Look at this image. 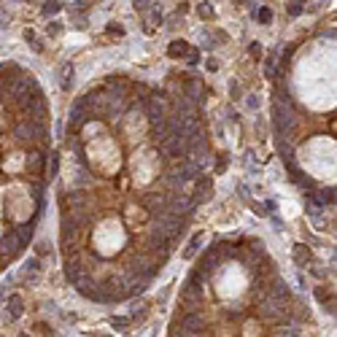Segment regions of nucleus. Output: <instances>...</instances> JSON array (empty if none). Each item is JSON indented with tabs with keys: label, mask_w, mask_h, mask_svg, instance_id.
I'll list each match as a JSON object with an SVG mask.
<instances>
[{
	"label": "nucleus",
	"mask_w": 337,
	"mask_h": 337,
	"mask_svg": "<svg viewBox=\"0 0 337 337\" xmlns=\"http://www.w3.org/2000/svg\"><path fill=\"white\" fill-rule=\"evenodd\" d=\"M210 194H213V184H210V178H205V176L200 173L197 178H194V194H192V200L200 205L202 200L210 197Z\"/></svg>",
	"instance_id": "4"
},
{
	"label": "nucleus",
	"mask_w": 337,
	"mask_h": 337,
	"mask_svg": "<svg viewBox=\"0 0 337 337\" xmlns=\"http://www.w3.org/2000/svg\"><path fill=\"white\" fill-rule=\"evenodd\" d=\"M294 262L297 264H310V251H308V246H294Z\"/></svg>",
	"instance_id": "13"
},
{
	"label": "nucleus",
	"mask_w": 337,
	"mask_h": 337,
	"mask_svg": "<svg viewBox=\"0 0 337 337\" xmlns=\"http://www.w3.org/2000/svg\"><path fill=\"white\" fill-rule=\"evenodd\" d=\"M151 22H154V25H159V22H162V11H154L151 14Z\"/></svg>",
	"instance_id": "31"
},
{
	"label": "nucleus",
	"mask_w": 337,
	"mask_h": 337,
	"mask_svg": "<svg viewBox=\"0 0 337 337\" xmlns=\"http://www.w3.org/2000/svg\"><path fill=\"white\" fill-rule=\"evenodd\" d=\"M208 70H218V62L216 60H208Z\"/></svg>",
	"instance_id": "34"
},
{
	"label": "nucleus",
	"mask_w": 337,
	"mask_h": 337,
	"mask_svg": "<svg viewBox=\"0 0 337 337\" xmlns=\"http://www.w3.org/2000/svg\"><path fill=\"white\" fill-rule=\"evenodd\" d=\"M146 6H148V0H135V9H140V11H143Z\"/></svg>",
	"instance_id": "33"
},
{
	"label": "nucleus",
	"mask_w": 337,
	"mask_h": 337,
	"mask_svg": "<svg viewBox=\"0 0 337 337\" xmlns=\"http://www.w3.org/2000/svg\"><path fill=\"white\" fill-rule=\"evenodd\" d=\"M60 9H62L60 0H46L43 3V17H54V14H60Z\"/></svg>",
	"instance_id": "15"
},
{
	"label": "nucleus",
	"mask_w": 337,
	"mask_h": 337,
	"mask_svg": "<svg viewBox=\"0 0 337 337\" xmlns=\"http://www.w3.org/2000/svg\"><path fill=\"white\" fill-rule=\"evenodd\" d=\"M235 3H246V0H235Z\"/></svg>",
	"instance_id": "35"
},
{
	"label": "nucleus",
	"mask_w": 337,
	"mask_h": 337,
	"mask_svg": "<svg viewBox=\"0 0 337 337\" xmlns=\"http://www.w3.org/2000/svg\"><path fill=\"white\" fill-rule=\"evenodd\" d=\"M14 232H17V238H19V240L27 246V243L33 240V235H35V218H30V221H22V224H17V227H14Z\"/></svg>",
	"instance_id": "7"
},
{
	"label": "nucleus",
	"mask_w": 337,
	"mask_h": 337,
	"mask_svg": "<svg viewBox=\"0 0 337 337\" xmlns=\"http://www.w3.org/2000/svg\"><path fill=\"white\" fill-rule=\"evenodd\" d=\"M184 89H186V97L194 100V103H197V100H202V84H200V81H194V78H192V81L184 84Z\"/></svg>",
	"instance_id": "11"
},
{
	"label": "nucleus",
	"mask_w": 337,
	"mask_h": 337,
	"mask_svg": "<svg viewBox=\"0 0 337 337\" xmlns=\"http://www.w3.org/2000/svg\"><path fill=\"white\" fill-rule=\"evenodd\" d=\"M127 324H132L130 316H127V318H124V316H114V318H111V326H114V329H124Z\"/></svg>",
	"instance_id": "20"
},
{
	"label": "nucleus",
	"mask_w": 337,
	"mask_h": 337,
	"mask_svg": "<svg viewBox=\"0 0 337 337\" xmlns=\"http://www.w3.org/2000/svg\"><path fill=\"white\" fill-rule=\"evenodd\" d=\"M246 103H248V108H251V111H256V108H259V97H256V95H248V100H246Z\"/></svg>",
	"instance_id": "26"
},
{
	"label": "nucleus",
	"mask_w": 337,
	"mask_h": 337,
	"mask_svg": "<svg viewBox=\"0 0 337 337\" xmlns=\"http://www.w3.org/2000/svg\"><path fill=\"white\" fill-rule=\"evenodd\" d=\"M310 272H313V275H316V278H326V272L321 270V267H310Z\"/></svg>",
	"instance_id": "30"
},
{
	"label": "nucleus",
	"mask_w": 337,
	"mask_h": 337,
	"mask_svg": "<svg viewBox=\"0 0 337 337\" xmlns=\"http://www.w3.org/2000/svg\"><path fill=\"white\" fill-rule=\"evenodd\" d=\"M14 138L19 140V143H27L30 138H33V132H30V119L27 122H19V124H14Z\"/></svg>",
	"instance_id": "10"
},
{
	"label": "nucleus",
	"mask_w": 337,
	"mask_h": 337,
	"mask_svg": "<svg viewBox=\"0 0 337 337\" xmlns=\"http://www.w3.org/2000/svg\"><path fill=\"white\" fill-rule=\"evenodd\" d=\"M316 194V205L318 208H326V205H334V186H324V189L313 192Z\"/></svg>",
	"instance_id": "9"
},
{
	"label": "nucleus",
	"mask_w": 337,
	"mask_h": 337,
	"mask_svg": "<svg viewBox=\"0 0 337 337\" xmlns=\"http://www.w3.org/2000/svg\"><path fill=\"white\" fill-rule=\"evenodd\" d=\"M218 264H221V256H218V251H216V246H210L205 254H202V259H200V264H197V270L200 272H205V275H210Z\"/></svg>",
	"instance_id": "5"
},
{
	"label": "nucleus",
	"mask_w": 337,
	"mask_h": 337,
	"mask_svg": "<svg viewBox=\"0 0 337 337\" xmlns=\"http://www.w3.org/2000/svg\"><path fill=\"white\" fill-rule=\"evenodd\" d=\"M197 11H200V17H202V19H213V17H216L213 9H210V3H200V6H197Z\"/></svg>",
	"instance_id": "19"
},
{
	"label": "nucleus",
	"mask_w": 337,
	"mask_h": 337,
	"mask_svg": "<svg viewBox=\"0 0 337 337\" xmlns=\"http://www.w3.org/2000/svg\"><path fill=\"white\" fill-rule=\"evenodd\" d=\"M227 164H230V154H218L216 156V173H221V170H227Z\"/></svg>",
	"instance_id": "18"
},
{
	"label": "nucleus",
	"mask_w": 337,
	"mask_h": 337,
	"mask_svg": "<svg viewBox=\"0 0 337 337\" xmlns=\"http://www.w3.org/2000/svg\"><path fill=\"white\" fill-rule=\"evenodd\" d=\"M232 97H240V87H238V81H232Z\"/></svg>",
	"instance_id": "32"
},
{
	"label": "nucleus",
	"mask_w": 337,
	"mask_h": 337,
	"mask_svg": "<svg viewBox=\"0 0 337 337\" xmlns=\"http://www.w3.org/2000/svg\"><path fill=\"white\" fill-rule=\"evenodd\" d=\"M43 167H46V156H43L41 148H35V151L30 154L27 170H30V173H35V176H41V173H43Z\"/></svg>",
	"instance_id": "8"
},
{
	"label": "nucleus",
	"mask_w": 337,
	"mask_h": 337,
	"mask_svg": "<svg viewBox=\"0 0 337 337\" xmlns=\"http://www.w3.org/2000/svg\"><path fill=\"white\" fill-rule=\"evenodd\" d=\"M25 251V243H22L17 238V232H6L3 235V240H0V264H6V262H14L17 256Z\"/></svg>",
	"instance_id": "1"
},
{
	"label": "nucleus",
	"mask_w": 337,
	"mask_h": 337,
	"mask_svg": "<svg viewBox=\"0 0 337 337\" xmlns=\"http://www.w3.org/2000/svg\"><path fill=\"white\" fill-rule=\"evenodd\" d=\"M186 60H189V65H197V62H200V54L192 51V54H186Z\"/></svg>",
	"instance_id": "29"
},
{
	"label": "nucleus",
	"mask_w": 337,
	"mask_h": 337,
	"mask_svg": "<svg viewBox=\"0 0 337 337\" xmlns=\"http://www.w3.org/2000/svg\"><path fill=\"white\" fill-rule=\"evenodd\" d=\"M302 6H305V0H289V3H286L289 17H300V14H302Z\"/></svg>",
	"instance_id": "16"
},
{
	"label": "nucleus",
	"mask_w": 337,
	"mask_h": 337,
	"mask_svg": "<svg viewBox=\"0 0 337 337\" xmlns=\"http://www.w3.org/2000/svg\"><path fill=\"white\" fill-rule=\"evenodd\" d=\"M22 313H25V302H22V297L11 294L9 297V305H6V318L17 321V318H22Z\"/></svg>",
	"instance_id": "6"
},
{
	"label": "nucleus",
	"mask_w": 337,
	"mask_h": 337,
	"mask_svg": "<svg viewBox=\"0 0 337 337\" xmlns=\"http://www.w3.org/2000/svg\"><path fill=\"white\" fill-rule=\"evenodd\" d=\"M200 243H202V235H200V232H197V235H192V243H189V248H186V251H184V256H186V259H192V256H194V254H197Z\"/></svg>",
	"instance_id": "14"
},
{
	"label": "nucleus",
	"mask_w": 337,
	"mask_h": 337,
	"mask_svg": "<svg viewBox=\"0 0 337 337\" xmlns=\"http://www.w3.org/2000/svg\"><path fill=\"white\" fill-rule=\"evenodd\" d=\"M167 51H170V57H186L189 43H186V41H173V43L167 46Z\"/></svg>",
	"instance_id": "12"
},
{
	"label": "nucleus",
	"mask_w": 337,
	"mask_h": 337,
	"mask_svg": "<svg viewBox=\"0 0 337 337\" xmlns=\"http://www.w3.org/2000/svg\"><path fill=\"white\" fill-rule=\"evenodd\" d=\"M316 300H318V302H324V305H334V297L329 294L324 286H318V289H316Z\"/></svg>",
	"instance_id": "17"
},
{
	"label": "nucleus",
	"mask_w": 337,
	"mask_h": 337,
	"mask_svg": "<svg viewBox=\"0 0 337 337\" xmlns=\"http://www.w3.org/2000/svg\"><path fill=\"white\" fill-rule=\"evenodd\" d=\"M49 251H51V246H49V243H46V240H41V243H38V246H35V254H38V259H41V256H46V254H49Z\"/></svg>",
	"instance_id": "23"
},
{
	"label": "nucleus",
	"mask_w": 337,
	"mask_h": 337,
	"mask_svg": "<svg viewBox=\"0 0 337 337\" xmlns=\"http://www.w3.org/2000/svg\"><path fill=\"white\" fill-rule=\"evenodd\" d=\"M25 41H27V43H33V46H35V51H43V46H41V41L35 38L33 30H27V33H25Z\"/></svg>",
	"instance_id": "21"
},
{
	"label": "nucleus",
	"mask_w": 337,
	"mask_h": 337,
	"mask_svg": "<svg viewBox=\"0 0 337 337\" xmlns=\"http://www.w3.org/2000/svg\"><path fill=\"white\" fill-rule=\"evenodd\" d=\"M272 124H275L278 135H286L294 127V116L289 114V105L284 103H272Z\"/></svg>",
	"instance_id": "3"
},
{
	"label": "nucleus",
	"mask_w": 337,
	"mask_h": 337,
	"mask_svg": "<svg viewBox=\"0 0 337 337\" xmlns=\"http://www.w3.org/2000/svg\"><path fill=\"white\" fill-rule=\"evenodd\" d=\"M202 329H205V321L197 310H184L181 316V326H178V332L173 334H202Z\"/></svg>",
	"instance_id": "2"
},
{
	"label": "nucleus",
	"mask_w": 337,
	"mask_h": 337,
	"mask_svg": "<svg viewBox=\"0 0 337 337\" xmlns=\"http://www.w3.org/2000/svg\"><path fill=\"white\" fill-rule=\"evenodd\" d=\"M38 270H41V262H38V256H35V259L27 262V272H38Z\"/></svg>",
	"instance_id": "24"
},
{
	"label": "nucleus",
	"mask_w": 337,
	"mask_h": 337,
	"mask_svg": "<svg viewBox=\"0 0 337 337\" xmlns=\"http://www.w3.org/2000/svg\"><path fill=\"white\" fill-rule=\"evenodd\" d=\"M108 33H111V35H119V38H122V35H124V27H122V25H108Z\"/></svg>",
	"instance_id": "25"
},
{
	"label": "nucleus",
	"mask_w": 337,
	"mask_h": 337,
	"mask_svg": "<svg viewBox=\"0 0 337 337\" xmlns=\"http://www.w3.org/2000/svg\"><path fill=\"white\" fill-rule=\"evenodd\" d=\"M248 51H251V57H259V54H262V46H259V43H251Z\"/></svg>",
	"instance_id": "28"
},
{
	"label": "nucleus",
	"mask_w": 337,
	"mask_h": 337,
	"mask_svg": "<svg viewBox=\"0 0 337 337\" xmlns=\"http://www.w3.org/2000/svg\"><path fill=\"white\" fill-rule=\"evenodd\" d=\"M256 19H259L262 25H267V22H272V11H270V9H259V14H256Z\"/></svg>",
	"instance_id": "22"
},
{
	"label": "nucleus",
	"mask_w": 337,
	"mask_h": 337,
	"mask_svg": "<svg viewBox=\"0 0 337 337\" xmlns=\"http://www.w3.org/2000/svg\"><path fill=\"white\" fill-rule=\"evenodd\" d=\"M62 33V25H60V22H51V25H49V35H60Z\"/></svg>",
	"instance_id": "27"
}]
</instances>
